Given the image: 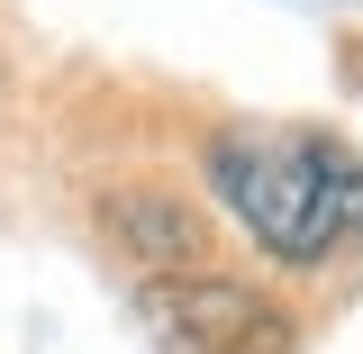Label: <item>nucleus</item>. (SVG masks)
Instances as JSON below:
<instances>
[{
  "label": "nucleus",
  "mask_w": 363,
  "mask_h": 354,
  "mask_svg": "<svg viewBox=\"0 0 363 354\" xmlns=\"http://www.w3.org/2000/svg\"><path fill=\"white\" fill-rule=\"evenodd\" d=\"M209 182L281 264H327L345 236H363V164L327 128H227L209 145Z\"/></svg>",
  "instance_id": "nucleus-1"
},
{
  "label": "nucleus",
  "mask_w": 363,
  "mask_h": 354,
  "mask_svg": "<svg viewBox=\"0 0 363 354\" xmlns=\"http://www.w3.org/2000/svg\"><path fill=\"white\" fill-rule=\"evenodd\" d=\"M136 318L164 354H300V318L236 272H164L136 291Z\"/></svg>",
  "instance_id": "nucleus-2"
},
{
  "label": "nucleus",
  "mask_w": 363,
  "mask_h": 354,
  "mask_svg": "<svg viewBox=\"0 0 363 354\" xmlns=\"http://www.w3.org/2000/svg\"><path fill=\"white\" fill-rule=\"evenodd\" d=\"M109 227L136 245V264H155V272H182V264H200V219L182 209V200H164V191H128V200H109Z\"/></svg>",
  "instance_id": "nucleus-3"
}]
</instances>
